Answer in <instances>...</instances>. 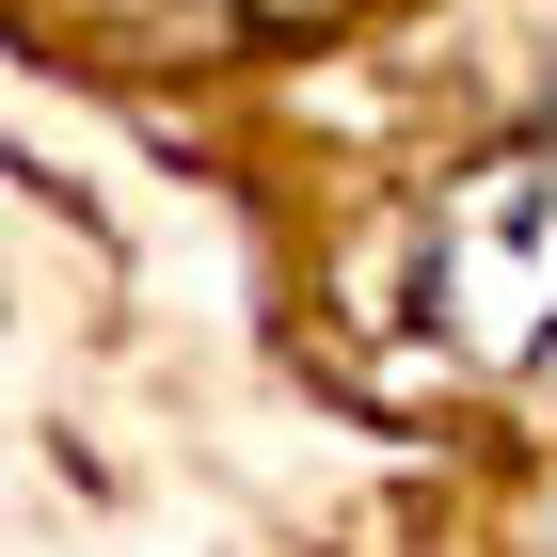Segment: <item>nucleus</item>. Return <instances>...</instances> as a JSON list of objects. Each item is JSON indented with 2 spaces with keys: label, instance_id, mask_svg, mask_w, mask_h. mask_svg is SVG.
<instances>
[{
  "label": "nucleus",
  "instance_id": "obj_1",
  "mask_svg": "<svg viewBox=\"0 0 557 557\" xmlns=\"http://www.w3.org/2000/svg\"><path fill=\"white\" fill-rule=\"evenodd\" d=\"M414 319L462 367H542L557 350V128H510L462 160L414 223Z\"/></svg>",
  "mask_w": 557,
  "mask_h": 557
}]
</instances>
